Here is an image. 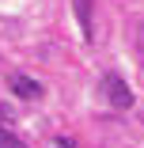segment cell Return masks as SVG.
Masks as SVG:
<instances>
[{"mask_svg":"<svg viewBox=\"0 0 144 148\" xmlns=\"http://www.w3.org/2000/svg\"><path fill=\"white\" fill-rule=\"evenodd\" d=\"M102 91H106V99H110L114 110H129V106H133V91H129V84H125L118 72L102 76Z\"/></svg>","mask_w":144,"mask_h":148,"instance_id":"cell-1","label":"cell"},{"mask_svg":"<svg viewBox=\"0 0 144 148\" xmlns=\"http://www.w3.org/2000/svg\"><path fill=\"white\" fill-rule=\"evenodd\" d=\"M12 91H15L19 99H27V103H34V99H42V91H46V87H42L34 76H27V72H15V76H12Z\"/></svg>","mask_w":144,"mask_h":148,"instance_id":"cell-2","label":"cell"},{"mask_svg":"<svg viewBox=\"0 0 144 148\" xmlns=\"http://www.w3.org/2000/svg\"><path fill=\"white\" fill-rule=\"evenodd\" d=\"M72 8H76V19L83 27V38H91L95 34V27H91V0H72Z\"/></svg>","mask_w":144,"mask_h":148,"instance_id":"cell-3","label":"cell"},{"mask_svg":"<svg viewBox=\"0 0 144 148\" xmlns=\"http://www.w3.org/2000/svg\"><path fill=\"white\" fill-rule=\"evenodd\" d=\"M0 148H27V144H23L12 129H4V125H0Z\"/></svg>","mask_w":144,"mask_h":148,"instance_id":"cell-4","label":"cell"},{"mask_svg":"<svg viewBox=\"0 0 144 148\" xmlns=\"http://www.w3.org/2000/svg\"><path fill=\"white\" fill-rule=\"evenodd\" d=\"M49 148H80V144H76L72 137H53V140H49Z\"/></svg>","mask_w":144,"mask_h":148,"instance_id":"cell-5","label":"cell"}]
</instances>
